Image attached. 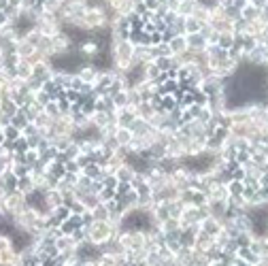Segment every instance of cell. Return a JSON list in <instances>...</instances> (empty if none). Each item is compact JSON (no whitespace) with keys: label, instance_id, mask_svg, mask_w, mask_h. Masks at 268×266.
<instances>
[{"label":"cell","instance_id":"cell-2","mask_svg":"<svg viewBox=\"0 0 268 266\" xmlns=\"http://www.w3.org/2000/svg\"><path fill=\"white\" fill-rule=\"evenodd\" d=\"M168 47H171V52L173 55H179L183 52H187V41H185V34H177V37H173V39H168Z\"/></svg>","mask_w":268,"mask_h":266},{"label":"cell","instance_id":"cell-12","mask_svg":"<svg viewBox=\"0 0 268 266\" xmlns=\"http://www.w3.org/2000/svg\"><path fill=\"white\" fill-rule=\"evenodd\" d=\"M39 4V0H19V9L22 11H30Z\"/></svg>","mask_w":268,"mask_h":266},{"label":"cell","instance_id":"cell-3","mask_svg":"<svg viewBox=\"0 0 268 266\" xmlns=\"http://www.w3.org/2000/svg\"><path fill=\"white\" fill-rule=\"evenodd\" d=\"M134 175H136V170H134L130 164H122L117 170H115V179L117 181H126V183H132V179H134Z\"/></svg>","mask_w":268,"mask_h":266},{"label":"cell","instance_id":"cell-5","mask_svg":"<svg viewBox=\"0 0 268 266\" xmlns=\"http://www.w3.org/2000/svg\"><path fill=\"white\" fill-rule=\"evenodd\" d=\"M30 124V121H28V117H26V113H24V109H19L15 115H13L11 117V126H15L17 130H24V128Z\"/></svg>","mask_w":268,"mask_h":266},{"label":"cell","instance_id":"cell-4","mask_svg":"<svg viewBox=\"0 0 268 266\" xmlns=\"http://www.w3.org/2000/svg\"><path fill=\"white\" fill-rule=\"evenodd\" d=\"M192 17H194V19H198V21H200V24H209L211 11L207 9V6H200L198 2H196V6H194V11H192Z\"/></svg>","mask_w":268,"mask_h":266},{"label":"cell","instance_id":"cell-6","mask_svg":"<svg viewBox=\"0 0 268 266\" xmlns=\"http://www.w3.org/2000/svg\"><path fill=\"white\" fill-rule=\"evenodd\" d=\"M194 6H196V0H181L179 6H177V13L183 17H189L194 11Z\"/></svg>","mask_w":268,"mask_h":266},{"label":"cell","instance_id":"cell-10","mask_svg":"<svg viewBox=\"0 0 268 266\" xmlns=\"http://www.w3.org/2000/svg\"><path fill=\"white\" fill-rule=\"evenodd\" d=\"M223 17L228 19V21H236V19H241V9H236L234 4L225 6V9H223Z\"/></svg>","mask_w":268,"mask_h":266},{"label":"cell","instance_id":"cell-16","mask_svg":"<svg viewBox=\"0 0 268 266\" xmlns=\"http://www.w3.org/2000/svg\"><path fill=\"white\" fill-rule=\"evenodd\" d=\"M2 154H4V147H2V145H0V156H2Z\"/></svg>","mask_w":268,"mask_h":266},{"label":"cell","instance_id":"cell-15","mask_svg":"<svg viewBox=\"0 0 268 266\" xmlns=\"http://www.w3.org/2000/svg\"><path fill=\"white\" fill-rule=\"evenodd\" d=\"M9 6V0H0V11H4Z\"/></svg>","mask_w":268,"mask_h":266},{"label":"cell","instance_id":"cell-13","mask_svg":"<svg viewBox=\"0 0 268 266\" xmlns=\"http://www.w3.org/2000/svg\"><path fill=\"white\" fill-rule=\"evenodd\" d=\"M200 6H207V9H215V6H220V0H196Z\"/></svg>","mask_w":268,"mask_h":266},{"label":"cell","instance_id":"cell-17","mask_svg":"<svg viewBox=\"0 0 268 266\" xmlns=\"http://www.w3.org/2000/svg\"><path fill=\"white\" fill-rule=\"evenodd\" d=\"M0 62H2V52H0Z\"/></svg>","mask_w":268,"mask_h":266},{"label":"cell","instance_id":"cell-9","mask_svg":"<svg viewBox=\"0 0 268 266\" xmlns=\"http://www.w3.org/2000/svg\"><path fill=\"white\" fill-rule=\"evenodd\" d=\"M232 37H234V32H222L220 39H217V45L228 52V49L232 47V43H234V41H232Z\"/></svg>","mask_w":268,"mask_h":266},{"label":"cell","instance_id":"cell-11","mask_svg":"<svg viewBox=\"0 0 268 266\" xmlns=\"http://www.w3.org/2000/svg\"><path fill=\"white\" fill-rule=\"evenodd\" d=\"M200 21L198 19H194L192 15L189 17H185V34H194V32H198L200 30Z\"/></svg>","mask_w":268,"mask_h":266},{"label":"cell","instance_id":"cell-7","mask_svg":"<svg viewBox=\"0 0 268 266\" xmlns=\"http://www.w3.org/2000/svg\"><path fill=\"white\" fill-rule=\"evenodd\" d=\"M258 15H260V9H256L253 4H247V6H243V9H241V17L245 21H256Z\"/></svg>","mask_w":268,"mask_h":266},{"label":"cell","instance_id":"cell-8","mask_svg":"<svg viewBox=\"0 0 268 266\" xmlns=\"http://www.w3.org/2000/svg\"><path fill=\"white\" fill-rule=\"evenodd\" d=\"M4 130V143H13V141H17L19 136H22V130H17L15 126H6V128H2Z\"/></svg>","mask_w":268,"mask_h":266},{"label":"cell","instance_id":"cell-14","mask_svg":"<svg viewBox=\"0 0 268 266\" xmlns=\"http://www.w3.org/2000/svg\"><path fill=\"white\" fill-rule=\"evenodd\" d=\"M249 4H253L256 9H268V0H249Z\"/></svg>","mask_w":268,"mask_h":266},{"label":"cell","instance_id":"cell-1","mask_svg":"<svg viewBox=\"0 0 268 266\" xmlns=\"http://www.w3.org/2000/svg\"><path fill=\"white\" fill-rule=\"evenodd\" d=\"M185 41H187V49L189 52H204L207 49V41L200 32H194V34H185Z\"/></svg>","mask_w":268,"mask_h":266}]
</instances>
